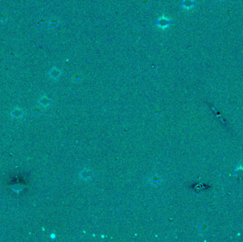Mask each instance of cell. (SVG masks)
Returning <instances> with one entry per match:
<instances>
[{
  "mask_svg": "<svg viewBox=\"0 0 243 242\" xmlns=\"http://www.w3.org/2000/svg\"><path fill=\"white\" fill-rule=\"evenodd\" d=\"M183 5H184V7L189 9V8L193 7L194 6V2L193 0H185L183 1Z\"/></svg>",
  "mask_w": 243,
  "mask_h": 242,
  "instance_id": "obj_3",
  "label": "cell"
},
{
  "mask_svg": "<svg viewBox=\"0 0 243 242\" xmlns=\"http://www.w3.org/2000/svg\"><path fill=\"white\" fill-rule=\"evenodd\" d=\"M93 172H91L89 169H83V170L80 172L79 175L81 179L85 180H88L93 177Z\"/></svg>",
  "mask_w": 243,
  "mask_h": 242,
  "instance_id": "obj_2",
  "label": "cell"
},
{
  "mask_svg": "<svg viewBox=\"0 0 243 242\" xmlns=\"http://www.w3.org/2000/svg\"><path fill=\"white\" fill-rule=\"evenodd\" d=\"M220 1H223V0H220Z\"/></svg>",
  "mask_w": 243,
  "mask_h": 242,
  "instance_id": "obj_4",
  "label": "cell"
},
{
  "mask_svg": "<svg viewBox=\"0 0 243 242\" xmlns=\"http://www.w3.org/2000/svg\"><path fill=\"white\" fill-rule=\"evenodd\" d=\"M148 181H149V183L152 184V185H159L162 183L163 180H162V177L159 176V175H152V176H151L150 177H149V179L148 180Z\"/></svg>",
  "mask_w": 243,
  "mask_h": 242,
  "instance_id": "obj_1",
  "label": "cell"
}]
</instances>
